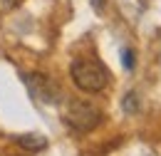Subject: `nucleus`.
Here are the masks:
<instances>
[{
    "label": "nucleus",
    "instance_id": "1",
    "mask_svg": "<svg viewBox=\"0 0 161 156\" xmlns=\"http://www.w3.org/2000/svg\"><path fill=\"white\" fill-rule=\"evenodd\" d=\"M72 79L82 92H102L109 84V70L97 59H75L72 62Z\"/></svg>",
    "mask_w": 161,
    "mask_h": 156
},
{
    "label": "nucleus",
    "instance_id": "2",
    "mask_svg": "<svg viewBox=\"0 0 161 156\" xmlns=\"http://www.w3.org/2000/svg\"><path fill=\"white\" fill-rule=\"evenodd\" d=\"M64 124L69 129H75L77 134H87L92 129H97L102 121V112L99 107H94L92 102H84V99H72L67 107H64Z\"/></svg>",
    "mask_w": 161,
    "mask_h": 156
},
{
    "label": "nucleus",
    "instance_id": "3",
    "mask_svg": "<svg viewBox=\"0 0 161 156\" xmlns=\"http://www.w3.org/2000/svg\"><path fill=\"white\" fill-rule=\"evenodd\" d=\"M27 89H30V94L37 99V102H42V104H55V99H57V89H55L52 79L40 75V72L27 75Z\"/></svg>",
    "mask_w": 161,
    "mask_h": 156
},
{
    "label": "nucleus",
    "instance_id": "4",
    "mask_svg": "<svg viewBox=\"0 0 161 156\" xmlns=\"http://www.w3.org/2000/svg\"><path fill=\"white\" fill-rule=\"evenodd\" d=\"M18 144L22 149H30V151H40V149L47 146V141L42 136H18Z\"/></svg>",
    "mask_w": 161,
    "mask_h": 156
},
{
    "label": "nucleus",
    "instance_id": "5",
    "mask_svg": "<svg viewBox=\"0 0 161 156\" xmlns=\"http://www.w3.org/2000/svg\"><path fill=\"white\" fill-rule=\"evenodd\" d=\"M121 59H124L126 70H134V52L131 50H121Z\"/></svg>",
    "mask_w": 161,
    "mask_h": 156
},
{
    "label": "nucleus",
    "instance_id": "6",
    "mask_svg": "<svg viewBox=\"0 0 161 156\" xmlns=\"http://www.w3.org/2000/svg\"><path fill=\"white\" fill-rule=\"evenodd\" d=\"M134 102H136L134 94H126V99H124V109H126V112H134V109H136V104H134Z\"/></svg>",
    "mask_w": 161,
    "mask_h": 156
},
{
    "label": "nucleus",
    "instance_id": "7",
    "mask_svg": "<svg viewBox=\"0 0 161 156\" xmlns=\"http://www.w3.org/2000/svg\"><path fill=\"white\" fill-rule=\"evenodd\" d=\"M3 3H5L8 8H18V5H20V0H3Z\"/></svg>",
    "mask_w": 161,
    "mask_h": 156
}]
</instances>
